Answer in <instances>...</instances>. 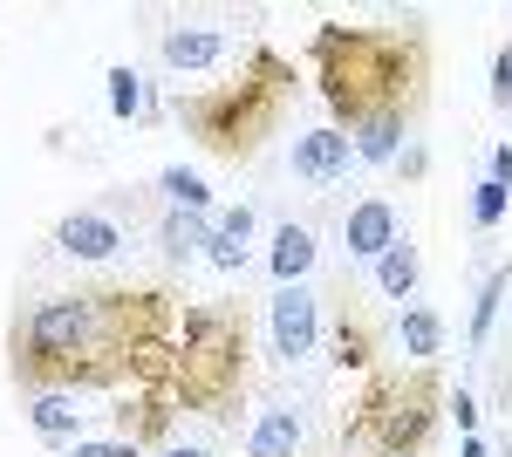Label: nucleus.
Masks as SVG:
<instances>
[{
  "label": "nucleus",
  "instance_id": "25",
  "mask_svg": "<svg viewBox=\"0 0 512 457\" xmlns=\"http://www.w3.org/2000/svg\"><path fill=\"white\" fill-rule=\"evenodd\" d=\"M444 410H451V417H458V430H465V437H472V430H478V410H472V396H465V389H458V396H451V403H444Z\"/></svg>",
  "mask_w": 512,
  "mask_h": 457
},
{
  "label": "nucleus",
  "instance_id": "21",
  "mask_svg": "<svg viewBox=\"0 0 512 457\" xmlns=\"http://www.w3.org/2000/svg\"><path fill=\"white\" fill-rule=\"evenodd\" d=\"M506 205H512V191L499 185V178H485V185L472 191V226H478V232H492L499 219H506Z\"/></svg>",
  "mask_w": 512,
  "mask_h": 457
},
{
  "label": "nucleus",
  "instance_id": "16",
  "mask_svg": "<svg viewBox=\"0 0 512 457\" xmlns=\"http://www.w3.org/2000/svg\"><path fill=\"white\" fill-rule=\"evenodd\" d=\"M417 246H410V239H396L390 253H383V260H376V287H383V294H390V301H410V294H417Z\"/></svg>",
  "mask_w": 512,
  "mask_h": 457
},
{
  "label": "nucleus",
  "instance_id": "9",
  "mask_svg": "<svg viewBox=\"0 0 512 457\" xmlns=\"http://www.w3.org/2000/svg\"><path fill=\"white\" fill-rule=\"evenodd\" d=\"M342 239H349V260H383L396 246V212L383 198H362L349 212V226H342Z\"/></svg>",
  "mask_w": 512,
  "mask_h": 457
},
{
  "label": "nucleus",
  "instance_id": "20",
  "mask_svg": "<svg viewBox=\"0 0 512 457\" xmlns=\"http://www.w3.org/2000/svg\"><path fill=\"white\" fill-rule=\"evenodd\" d=\"M512 294V267H499L492 280H485V294H478V307H472V342H485L492 335V321H499V301Z\"/></svg>",
  "mask_w": 512,
  "mask_h": 457
},
{
  "label": "nucleus",
  "instance_id": "26",
  "mask_svg": "<svg viewBox=\"0 0 512 457\" xmlns=\"http://www.w3.org/2000/svg\"><path fill=\"white\" fill-rule=\"evenodd\" d=\"M492 178L512 191V144H499V151H492Z\"/></svg>",
  "mask_w": 512,
  "mask_h": 457
},
{
  "label": "nucleus",
  "instance_id": "23",
  "mask_svg": "<svg viewBox=\"0 0 512 457\" xmlns=\"http://www.w3.org/2000/svg\"><path fill=\"white\" fill-rule=\"evenodd\" d=\"M492 103H499V110H512V48H499V55H492Z\"/></svg>",
  "mask_w": 512,
  "mask_h": 457
},
{
  "label": "nucleus",
  "instance_id": "5",
  "mask_svg": "<svg viewBox=\"0 0 512 457\" xmlns=\"http://www.w3.org/2000/svg\"><path fill=\"white\" fill-rule=\"evenodd\" d=\"M444 382L437 369H376V376L362 382V396H355V417H349V437L355 451L369 457H424L437 437V417H444Z\"/></svg>",
  "mask_w": 512,
  "mask_h": 457
},
{
  "label": "nucleus",
  "instance_id": "19",
  "mask_svg": "<svg viewBox=\"0 0 512 457\" xmlns=\"http://www.w3.org/2000/svg\"><path fill=\"white\" fill-rule=\"evenodd\" d=\"M158 191L171 198V205H178V212H198V219L212 212V191H205V178H192V171H164Z\"/></svg>",
  "mask_w": 512,
  "mask_h": 457
},
{
  "label": "nucleus",
  "instance_id": "11",
  "mask_svg": "<svg viewBox=\"0 0 512 457\" xmlns=\"http://www.w3.org/2000/svg\"><path fill=\"white\" fill-rule=\"evenodd\" d=\"M301 410H260V423L246 430V457H301Z\"/></svg>",
  "mask_w": 512,
  "mask_h": 457
},
{
  "label": "nucleus",
  "instance_id": "1",
  "mask_svg": "<svg viewBox=\"0 0 512 457\" xmlns=\"http://www.w3.org/2000/svg\"><path fill=\"white\" fill-rule=\"evenodd\" d=\"M178 294L171 287H76V294H41L14 335L7 369L35 389H123V382H164L178 348Z\"/></svg>",
  "mask_w": 512,
  "mask_h": 457
},
{
  "label": "nucleus",
  "instance_id": "24",
  "mask_svg": "<svg viewBox=\"0 0 512 457\" xmlns=\"http://www.w3.org/2000/svg\"><path fill=\"white\" fill-rule=\"evenodd\" d=\"M69 457H144V451H137V444H123V437H110V444H82V437H76Z\"/></svg>",
  "mask_w": 512,
  "mask_h": 457
},
{
  "label": "nucleus",
  "instance_id": "27",
  "mask_svg": "<svg viewBox=\"0 0 512 457\" xmlns=\"http://www.w3.org/2000/svg\"><path fill=\"white\" fill-rule=\"evenodd\" d=\"M158 457H205V451H198V444H164Z\"/></svg>",
  "mask_w": 512,
  "mask_h": 457
},
{
  "label": "nucleus",
  "instance_id": "14",
  "mask_svg": "<svg viewBox=\"0 0 512 457\" xmlns=\"http://www.w3.org/2000/svg\"><path fill=\"white\" fill-rule=\"evenodd\" d=\"M267 267H274L280 287H301V280H308V267H315V232H308V226H280Z\"/></svg>",
  "mask_w": 512,
  "mask_h": 457
},
{
  "label": "nucleus",
  "instance_id": "3",
  "mask_svg": "<svg viewBox=\"0 0 512 457\" xmlns=\"http://www.w3.org/2000/svg\"><path fill=\"white\" fill-rule=\"evenodd\" d=\"M294 89H301L294 62L280 48H267V41H253L233 82H212V89L178 96V123H185V137H198L205 157L253 164V157L267 151V137H280V123L294 110Z\"/></svg>",
  "mask_w": 512,
  "mask_h": 457
},
{
  "label": "nucleus",
  "instance_id": "22",
  "mask_svg": "<svg viewBox=\"0 0 512 457\" xmlns=\"http://www.w3.org/2000/svg\"><path fill=\"white\" fill-rule=\"evenodd\" d=\"M110 110H117V116H137V110H144V76H137L130 62H117V69H110Z\"/></svg>",
  "mask_w": 512,
  "mask_h": 457
},
{
  "label": "nucleus",
  "instance_id": "15",
  "mask_svg": "<svg viewBox=\"0 0 512 457\" xmlns=\"http://www.w3.org/2000/svg\"><path fill=\"white\" fill-rule=\"evenodd\" d=\"M205 219H198V212H178V205H171V212H164V226H158V239H164V260H171V267H185V260H192V253H205Z\"/></svg>",
  "mask_w": 512,
  "mask_h": 457
},
{
  "label": "nucleus",
  "instance_id": "8",
  "mask_svg": "<svg viewBox=\"0 0 512 457\" xmlns=\"http://www.w3.org/2000/svg\"><path fill=\"white\" fill-rule=\"evenodd\" d=\"M55 246L76 253V260H117L123 253V226L110 219V212H69V219L55 226Z\"/></svg>",
  "mask_w": 512,
  "mask_h": 457
},
{
  "label": "nucleus",
  "instance_id": "2",
  "mask_svg": "<svg viewBox=\"0 0 512 457\" xmlns=\"http://www.w3.org/2000/svg\"><path fill=\"white\" fill-rule=\"evenodd\" d=\"M308 69L335 130L355 144L362 164H396L410 123L431 103V41L424 28H342L321 21L308 41Z\"/></svg>",
  "mask_w": 512,
  "mask_h": 457
},
{
  "label": "nucleus",
  "instance_id": "12",
  "mask_svg": "<svg viewBox=\"0 0 512 457\" xmlns=\"http://www.w3.org/2000/svg\"><path fill=\"white\" fill-rule=\"evenodd\" d=\"M158 55H164V69H212L226 55V35L219 28H164Z\"/></svg>",
  "mask_w": 512,
  "mask_h": 457
},
{
  "label": "nucleus",
  "instance_id": "4",
  "mask_svg": "<svg viewBox=\"0 0 512 457\" xmlns=\"http://www.w3.org/2000/svg\"><path fill=\"white\" fill-rule=\"evenodd\" d=\"M253 369V328L233 301H198L178 314V348L164 369V396L198 417H226Z\"/></svg>",
  "mask_w": 512,
  "mask_h": 457
},
{
  "label": "nucleus",
  "instance_id": "17",
  "mask_svg": "<svg viewBox=\"0 0 512 457\" xmlns=\"http://www.w3.org/2000/svg\"><path fill=\"white\" fill-rule=\"evenodd\" d=\"M335 362H342V369H369V362H376V335H369V321H362V314H342V328H335Z\"/></svg>",
  "mask_w": 512,
  "mask_h": 457
},
{
  "label": "nucleus",
  "instance_id": "18",
  "mask_svg": "<svg viewBox=\"0 0 512 457\" xmlns=\"http://www.w3.org/2000/svg\"><path fill=\"white\" fill-rule=\"evenodd\" d=\"M437 348H444V321H437L431 307H410V314H403V355L431 362Z\"/></svg>",
  "mask_w": 512,
  "mask_h": 457
},
{
  "label": "nucleus",
  "instance_id": "6",
  "mask_svg": "<svg viewBox=\"0 0 512 457\" xmlns=\"http://www.w3.org/2000/svg\"><path fill=\"white\" fill-rule=\"evenodd\" d=\"M321 342V301L308 287H280L274 294V348L287 362H301V355H315Z\"/></svg>",
  "mask_w": 512,
  "mask_h": 457
},
{
  "label": "nucleus",
  "instance_id": "7",
  "mask_svg": "<svg viewBox=\"0 0 512 457\" xmlns=\"http://www.w3.org/2000/svg\"><path fill=\"white\" fill-rule=\"evenodd\" d=\"M355 144L328 123V130H308V137H294V178H308V185H335L342 171H349Z\"/></svg>",
  "mask_w": 512,
  "mask_h": 457
},
{
  "label": "nucleus",
  "instance_id": "10",
  "mask_svg": "<svg viewBox=\"0 0 512 457\" xmlns=\"http://www.w3.org/2000/svg\"><path fill=\"white\" fill-rule=\"evenodd\" d=\"M246 246H253V212H246V205L219 212L212 232H205V260H212L219 273H239V267H246Z\"/></svg>",
  "mask_w": 512,
  "mask_h": 457
},
{
  "label": "nucleus",
  "instance_id": "13",
  "mask_svg": "<svg viewBox=\"0 0 512 457\" xmlns=\"http://www.w3.org/2000/svg\"><path fill=\"white\" fill-rule=\"evenodd\" d=\"M28 423H35V437H48V444H76L82 410H76L69 389H35L28 396Z\"/></svg>",
  "mask_w": 512,
  "mask_h": 457
}]
</instances>
